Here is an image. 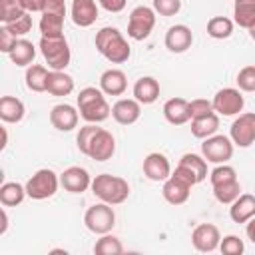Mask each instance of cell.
Instances as JSON below:
<instances>
[{"label": "cell", "instance_id": "25", "mask_svg": "<svg viewBox=\"0 0 255 255\" xmlns=\"http://www.w3.org/2000/svg\"><path fill=\"white\" fill-rule=\"evenodd\" d=\"M159 98V82L151 76H141L135 84H133V100L147 106L153 104Z\"/></svg>", "mask_w": 255, "mask_h": 255}, {"label": "cell", "instance_id": "33", "mask_svg": "<svg viewBox=\"0 0 255 255\" xmlns=\"http://www.w3.org/2000/svg\"><path fill=\"white\" fill-rule=\"evenodd\" d=\"M207 34L215 40H225L233 34V20H229L227 16H213L207 22Z\"/></svg>", "mask_w": 255, "mask_h": 255}, {"label": "cell", "instance_id": "6", "mask_svg": "<svg viewBox=\"0 0 255 255\" xmlns=\"http://www.w3.org/2000/svg\"><path fill=\"white\" fill-rule=\"evenodd\" d=\"M58 185H60V177L54 169H38L28 181H26V195L30 199H36V201H42V199H48L52 197L56 191H58Z\"/></svg>", "mask_w": 255, "mask_h": 255}, {"label": "cell", "instance_id": "23", "mask_svg": "<svg viewBox=\"0 0 255 255\" xmlns=\"http://www.w3.org/2000/svg\"><path fill=\"white\" fill-rule=\"evenodd\" d=\"M229 217L233 223H247L255 217V195L241 193L229 207Z\"/></svg>", "mask_w": 255, "mask_h": 255}, {"label": "cell", "instance_id": "7", "mask_svg": "<svg viewBox=\"0 0 255 255\" xmlns=\"http://www.w3.org/2000/svg\"><path fill=\"white\" fill-rule=\"evenodd\" d=\"M86 227L96 235H108L116 225V213L108 203H96L84 213Z\"/></svg>", "mask_w": 255, "mask_h": 255}, {"label": "cell", "instance_id": "9", "mask_svg": "<svg viewBox=\"0 0 255 255\" xmlns=\"http://www.w3.org/2000/svg\"><path fill=\"white\" fill-rule=\"evenodd\" d=\"M155 26V12L149 6H135L128 20V36L131 40H145Z\"/></svg>", "mask_w": 255, "mask_h": 255}, {"label": "cell", "instance_id": "18", "mask_svg": "<svg viewBox=\"0 0 255 255\" xmlns=\"http://www.w3.org/2000/svg\"><path fill=\"white\" fill-rule=\"evenodd\" d=\"M141 116V104L133 98H122L112 106V118L120 126H131Z\"/></svg>", "mask_w": 255, "mask_h": 255}, {"label": "cell", "instance_id": "41", "mask_svg": "<svg viewBox=\"0 0 255 255\" xmlns=\"http://www.w3.org/2000/svg\"><path fill=\"white\" fill-rule=\"evenodd\" d=\"M239 92H255V66H245L237 74Z\"/></svg>", "mask_w": 255, "mask_h": 255}, {"label": "cell", "instance_id": "30", "mask_svg": "<svg viewBox=\"0 0 255 255\" xmlns=\"http://www.w3.org/2000/svg\"><path fill=\"white\" fill-rule=\"evenodd\" d=\"M26 197V187L16 183V181H6L0 185V203L4 207H16L24 201Z\"/></svg>", "mask_w": 255, "mask_h": 255}, {"label": "cell", "instance_id": "11", "mask_svg": "<svg viewBox=\"0 0 255 255\" xmlns=\"http://www.w3.org/2000/svg\"><path fill=\"white\" fill-rule=\"evenodd\" d=\"M213 112L217 116H237L239 112H243L245 106V98L241 96V92L237 88H221L213 100Z\"/></svg>", "mask_w": 255, "mask_h": 255}, {"label": "cell", "instance_id": "14", "mask_svg": "<svg viewBox=\"0 0 255 255\" xmlns=\"http://www.w3.org/2000/svg\"><path fill=\"white\" fill-rule=\"evenodd\" d=\"M143 175L149 181H167L171 177V163L169 159L159 153V151H151L145 155L143 159Z\"/></svg>", "mask_w": 255, "mask_h": 255}, {"label": "cell", "instance_id": "3", "mask_svg": "<svg viewBox=\"0 0 255 255\" xmlns=\"http://www.w3.org/2000/svg\"><path fill=\"white\" fill-rule=\"evenodd\" d=\"M92 193L108 205H120L129 197V183L124 177L100 173L92 179Z\"/></svg>", "mask_w": 255, "mask_h": 255}, {"label": "cell", "instance_id": "31", "mask_svg": "<svg viewBox=\"0 0 255 255\" xmlns=\"http://www.w3.org/2000/svg\"><path fill=\"white\" fill-rule=\"evenodd\" d=\"M8 56H10L12 64H16V66H28L30 68L32 62H34V58H36V46L30 40L20 38L18 44L14 46V50Z\"/></svg>", "mask_w": 255, "mask_h": 255}, {"label": "cell", "instance_id": "45", "mask_svg": "<svg viewBox=\"0 0 255 255\" xmlns=\"http://www.w3.org/2000/svg\"><path fill=\"white\" fill-rule=\"evenodd\" d=\"M46 2L48 0H20V4H22V8H24V12H44V8H46Z\"/></svg>", "mask_w": 255, "mask_h": 255}, {"label": "cell", "instance_id": "44", "mask_svg": "<svg viewBox=\"0 0 255 255\" xmlns=\"http://www.w3.org/2000/svg\"><path fill=\"white\" fill-rule=\"evenodd\" d=\"M18 40L20 38H16L6 26H2L0 28V52H4V54H10L12 50H14V46L18 44Z\"/></svg>", "mask_w": 255, "mask_h": 255}, {"label": "cell", "instance_id": "34", "mask_svg": "<svg viewBox=\"0 0 255 255\" xmlns=\"http://www.w3.org/2000/svg\"><path fill=\"white\" fill-rule=\"evenodd\" d=\"M124 245L114 235H100V239L94 245V255H124Z\"/></svg>", "mask_w": 255, "mask_h": 255}, {"label": "cell", "instance_id": "52", "mask_svg": "<svg viewBox=\"0 0 255 255\" xmlns=\"http://www.w3.org/2000/svg\"><path fill=\"white\" fill-rule=\"evenodd\" d=\"M124 255H141V253H137V251H126Z\"/></svg>", "mask_w": 255, "mask_h": 255}, {"label": "cell", "instance_id": "19", "mask_svg": "<svg viewBox=\"0 0 255 255\" xmlns=\"http://www.w3.org/2000/svg\"><path fill=\"white\" fill-rule=\"evenodd\" d=\"M161 193H163V199H165L167 203H171V205H183V203L189 199L191 185L171 173V177H169L167 181H163Z\"/></svg>", "mask_w": 255, "mask_h": 255}, {"label": "cell", "instance_id": "24", "mask_svg": "<svg viewBox=\"0 0 255 255\" xmlns=\"http://www.w3.org/2000/svg\"><path fill=\"white\" fill-rule=\"evenodd\" d=\"M163 118L171 126H183L189 122V102L183 98H169L163 104Z\"/></svg>", "mask_w": 255, "mask_h": 255}, {"label": "cell", "instance_id": "17", "mask_svg": "<svg viewBox=\"0 0 255 255\" xmlns=\"http://www.w3.org/2000/svg\"><path fill=\"white\" fill-rule=\"evenodd\" d=\"M80 112L70 104H58L50 110V124L58 131H72L78 126Z\"/></svg>", "mask_w": 255, "mask_h": 255}, {"label": "cell", "instance_id": "43", "mask_svg": "<svg viewBox=\"0 0 255 255\" xmlns=\"http://www.w3.org/2000/svg\"><path fill=\"white\" fill-rule=\"evenodd\" d=\"M6 28H8L16 38H18V36H26V34L32 30V16L26 12V14H22L16 22H12V24L6 26Z\"/></svg>", "mask_w": 255, "mask_h": 255}, {"label": "cell", "instance_id": "47", "mask_svg": "<svg viewBox=\"0 0 255 255\" xmlns=\"http://www.w3.org/2000/svg\"><path fill=\"white\" fill-rule=\"evenodd\" d=\"M245 233H247V237L255 243V217L251 219V221H247V227H245Z\"/></svg>", "mask_w": 255, "mask_h": 255}, {"label": "cell", "instance_id": "37", "mask_svg": "<svg viewBox=\"0 0 255 255\" xmlns=\"http://www.w3.org/2000/svg\"><path fill=\"white\" fill-rule=\"evenodd\" d=\"M100 129H102V128H98V126H94V124H86L84 128H80V131H78V135H76V145H78L80 153L88 155V149H90V145H92V141H94V137L98 135Z\"/></svg>", "mask_w": 255, "mask_h": 255}, {"label": "cell", "instance_id": "10", "mask_svg": "<svg viewBox=\"0 0 255 255\" xmlns=\"http://www.w3.org/2000/svg\"><path fill=\"white\" fill-rule=\"evenodd\" d=\"M201 153H203V159L205 161H211V163H217V165H223L231 159L233 155V141L227 137V135H211L207 139H203L201 143Z\"/></svg>", "mask_w": 255, "mask_h": 255}, {"label": "cell", "instance_id": "36", "mask_svg": "<svg viewBox=\"0 0 255 255\" xmlns=\"http://www.w3.org/2000/svg\"><path fill=\"white\" fill-rule=\"evenodd\" d=\"M22 14H26V12H24L20 0H2L0 2V22H2V26H10Z\"/></svg>", "mask_w": 255, "mask_h": 255}, {"label": "cell", "instance_id": "2", "mask_svg": "<svg viewBox=\"0 0 255 255\" xmlns=\"http://www.w3.org/2000/svg\"><path fill=\"white\" fill-rule=\"evenodd\" d=\"M76 100H78V112H80L82 120H86L88 124L98 126L104 120H108L110 114H112V108L106 102L104 92L100 88L88 86V88L80 90V94H78Z\"/></svg>", "mask_w": 255, "mask_h": 255}, {"label": "cell", "instance_id": "8", "mask_svg": "<svg viewBox=\"0 0 255 255\" xmlns=\"http://www.w3.org/2000/svg\"><path fill=\"white\" fill-rule=\"evenodd\" d=\"M173 175H177L179 179L187 181L193 187L207 177V161L197 153H183Z\"/></svg>", "mask_w": 255, "mask_h": 255}, {"label": "cell", "instance_id": "28", "mask_svg": "<svg viewBox=\"0 0 255 255\" xmlns=\"http://www.w3.org/2000/svg\"><path fill=\"white\" fill-rule=\"evenodd\" d=\"M233 22L239 28L251 30L255 26V0H237L233 4Z\"/></svg>", "mask_w": 255, "mask_h": 255}, {"label": "cell", "instance_id": "20", "mask_svg": "<svg viewBox=\"0 0 255 255\" xmlns=\"http://www.w3.org/2000/svg\"><path fill=\"white\" fill-rule=\"evenodd\" d=\"M114 151H116V139L108 129L102 128L88 149V157H92L96 161H108L114 155Z\"/></svg>", "mask_w": 255, "mask_h": 255}, {"label": "cell", "instance_id": "26", "mask_svg": "<svg viewBox=\"0 0 255 255\" xmlns=\"http://www.w3.org/2000/svg\"><path fill=\"white\" fill-rule=\"evenodd\" d=\"M26 108L22 104V100L14 98V96H2L0 98V120L4 124H18L24 120Z\"/></svg>", "mask_w": 255, "mask_h": 255}, {"label": "cell", "instance_id": "13", "mask_svg": "<svg viewBox=\"0 0 255 255\" xmlns=\"http://www.w3.org/2000/svg\"><path fill=\"white\" fill-rule=\"evenodd\" d=\"M191 243L201 253H211L221 243V233L213 223H199L191 231Z\"/></svg>", "mask_w": 255, "mask_h": 255}, {"label": "cell", "instance_id": "21", "mask_svg": "<svg viewBox=\"0 0 255 255\" xmlns=\"http://www.w3.org/2000/svg\"><path fill=\"white\" fill-rule=\"evenodd\" d=\"M72 22L80 28H88L98 20V4L94 0H74L72 8Z\"/></svg>", "mask_w": 255, "mask_h": 255}, {"label": "cell", "instance_id": "46", "mask_svg": "<svg viewBox=\"0 0 255 255\" xmlns=\"http://www.w3.org/2000/svg\"><path fill=\"white\" fill-rule=\"evenodd\" d=\"M108 12H122L126 8V0H100V4Z\"/></svg>", "mask_w": 255, "mask_h": 255}, {"label": "cell", "instance_id": "39", "mask_svg": "<svg viewBox=\"0 0 255 255\" xmlns=\"http://www.w3.org/2000/svg\"><path fill=\"white\" fill-rule=\"evenodd\" d=\"M209 179H211V185L215 187V185H221V183L235 181V179H237V171H235L231 165L223 163V165H217V167L209 173Z\"/></svg>", "mask_w": 255, "mask_h": 255}, {"label": "cell", "instance_id": "50", "mask_svg": "<svg viewBox=\"0 0 255 255\" xmlns=\"http://www.w3.org/2000/svg\"><path fill=\"white\" fill-rule=\"evenodd\" d=\"M6 143H8V133H6V128H2V145H0V147L4 149V147H6Z\"/></svg>", "mask_w": 255, "mask_h": 255}, {"label": "cell", "instance_id": "42", "mask_svg": "<svg viewBox=\"0 0 255 255\" xmlns=\"http://www.w3.org/2000/svg\"><path fill=\"white\" fill-rule=\"evenodd\" d=\"M153 10L161 16H175L181 10L179 0H153Z\"/></svg>", "mask_w": 255, "mask_h": 255}, {"label": "cell", "instance_id": "15", "mask_svg": "<svg viewBox=\"0 0 255 255\" xmlns=\"http://www.w3.org/2000/svg\"><path fill=\"white\" fill-rule=\"evenodd\" d=\"M60 185L66 191H70V193H84L88 187H92V177H90V173L84 167L72 165V167H68V169L62 171Z\"/></svg>", "mask_w": 255, "mask_h": 255}, {"label": "cell", "instance_id": "51", "mask_svg": "<svg viewBox=\"0 0 255 255\" xmlns=\"http://www.w3.org/2000/svg\"><path fill=\"white\" fill-rule=\"evenodd\" d=\"M249 36H251V40H255V26L249 30Z\"/></svg>", "mask_w": 255, "mask_h": 255}, {"label": "cell", "instance_id": "12", "mask_svg": "<svg viewBox=\"0 0 255 255\" xmlns=\"http://www.w3.org/2000/svg\"><path fill=\"white\" fill-rule=\"evenodd\" d=\"M229 139L239 147H249L255 141V112L239 114V118L233 120L229 128Z\"/></svg>", "mask_w": 255, "mask_h": 255}, {"label": "cell", "instance_id": "29", "mask_svg": "<svg viewBox=\"0 0 255 255\" xmlns=\"http://www.w3.org/2000/svg\"><path fill=\"white\" fill-rule=\"evenodd\" d=\"M48 76H50V70L42 64H32L30 68H26V88L32 90V92H46V86H48Z\"/></svg>", "mask_w": 255, "mask_h": 255}, {"label": "cell", "instance_id": "16", "mask_svg": "<svg viewBox=\"0 0 255 255\" xmlns=\"http://www.w3.org/2000/svg\"><path fill=\"white\" fill-rule=\"evenodd\" d=\"M165 48L173 54H181L185 50L191 48L193 44V34H191V28L185 26V24H175L171 26L167 32H165Z\"/></svg>", "mask_w": 255, "mask_h": 255}, {"label": "cell", "instance_id": "22", "mask_svg": "<svg viewBox=\"0 0 255 255\" xmlns=\"http://www.w3.org/2000/svg\"><path fill=\"white\" fill-rule=\"evenodd\" d=\"M126 88H128V78L118 68H110L100 76V90L106 96H122Z\"/></svg>", "mask_w": 255, "mask_h": 255}, {"label": "cell", "instance_id": "5", "mask_svg": "<svg viewBox=\"0 0 255 255\" xmlns=\"http://www.w3.org/2000/svg\"><path fill=\"white\" fill-rule=\"evenodd\" d=\"M64 18H66V2L48 0L44 12L40 14V24H38L42 38L64 36Z\"/></svg>", "mask_w": 255, "mask_h": 255}, {"label": "cell", "instance_id": "48", "mask_svg": "<svg viewBox=\"0 0 255 255\" xmlns=\"http://www.w3.org/2000/svg\"><path fill=\"white\" fill-rule=\"evenodd\" d=\"M6 229H8V215H6V211L2 209V233H6Z\"/></svg>", "mask_w": 255, "mask_h": 255}, {"label": "cell", "instance_id": "38", "mask_svg": "<svg viewBox=\"0 0 255 255\" xmlns=\"http://www.w3.org/2000/svg\"><path fill=\"white\" fill-rule=\"evenodd\" d=\"M215 114L213 112V104L209 100H203V98H195L189 102V120H201V118H207Z\"/></svg>", "mask_w": 255, "mask_h": 255}, {"label": "cell", "instance_id": "35", "mask_svg": "<svg viewBox=\"0 0 255 255\" xmlns=\"http://www.w3.org/2000/svg\"><path fill=\"white\" fill-rule=\"evenodd\" d=\"M213 195L219 203H225V205H231L239 195H241V185H239V179L235 181H229V183H221V185H215L213 187Z\"/></svg>", "mask_w": 255, "mask_h": 255}, {"label": "cell", "instance_id": "4", "mask_svg": "<svg viewBox=\"0 0 255 255\" xmlns=\"http://www.w3.org/2000/svg\"><path fill=\"white\" fill-rule=\"evenodd\" d=\"M50 72H64L72 60V52L68 46V40L64 36H56V38H40L38 44Z\"/></svg>", "mask_w": 255, "mask_h": 255}, {"label": "cell", "instance_id": "32", "mask_svg": "<svg viewBox=\"0 0 255 255\" xmlns=\"http://www.w3.org/2000/svg\"><path fill=\"white\" fill-rule=\"evenodd\" d=\"M217 129H219V116L217 114H211L207 118L191 122V133H193V137H199V139H207V137L215 135Z\"/></svg>", "mask_w": 255, "mask_h": 255}, {"label": "cell", "instance_id": "27", "mask_svg": "<svg viewBox=\"0 0 255 255\" xmlns=\"http://www.w3.org/2000/svg\"><path fill=\"white\" fill-rule=\"evenodd\" d=\"M46 92L52 96H58V98L70 96L74 92V78L66 72H50Z\"/></svg>", "mask_w": 255, "mask_h": 255}, {"label": "cell", "instance_id": "40", "mask_svg": "<svg viewBox=\"0 0 255 255\" xmlns=\"http://www.w3.org/2000/svg\"><path fill=\"white\" fill-rule=\"evenodd\" d=\"M219 251H221V255H243V251H245L243 239H239L237 235H227L221 239Z\"/></svg>", "mask_w": 255, "mask_h": 255}, {"label": "cell", "instance_id": "49", "mask_svg": "<svg viewBox=\"0 0 255 255\" xmlns=\"http://www.w3.org/2000/svg\"><path fill=\"white\" fill-rule=\"evenodd\" d=\"M48 255H70L66 249H60V247H56V249H52V251H48Z\"/></svg>", "mask_w": 255, "mask_h": 255}, {"label": "cell", "instance_id": "1", "mask_svg": "<svg viewBox=\"0 0 255 255\" xmlns=\"http://www.w3.org/2000/svg\"><path fill=\"white\" fill-rule=\"evenodd\" d=\"M96 48L98 52L112 64H124L131 56V48L124 34L114 26H104L96 34Z\"/></svg>", "mask_w": 255, "mask_h": 255}]
</instances>
